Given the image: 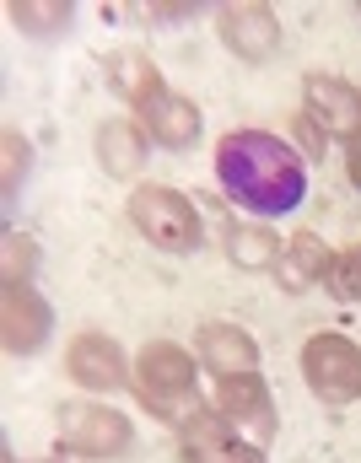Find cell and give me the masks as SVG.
Masks as SVG:
<instances>
[{"label":"cell","instance_id":"6da1fadb","mask_svg":"<svg viewBox=\"0 0 361 463\" xmlns=\"http://www.w3.org/2000/svg\"><path fill=\"white\" fill-rule=\"evenodd\" d=\"M216 178H222V189L238 205L259 211V216H286L308 194L302 156L286 140L264 135V129H233V135H222V146H216Z\"/></svg>","mask_w":361,"mask_h":463},{"label":"cell","instance_id":"7a4b0ae2","mask_svg":"<svg viewBox=\"0 0 361 463\" xmlns=\"http://www.w3.org/2000/svg\"><path fill=\"white\" fill-rule=\"evenodd\" d=\"M135 399L157 420L189 426L205 410L200 393H195V355L184 345H173V340H151V345L140 350V361H135Z\"/></svg>","mask_w":361,"mask_h":463},{"label":"cell","instance_id":"3957f363","mask_svg":"<svg viewBox=\"0 0 361 463\" xmlns=\"http://www.w3.org/2000/svg\"><path fill=\"white\" fill-rule=\"evenodd\" d=\"M129 222L162 253H195L200 248V211H195V200L167 189V184H140L129 194Z\"/></svg>","mask_w":361,"mask_h":463},{"label":"cell","instance_id":"277c9868","mask_svg":"<svg viewBox=\"0 0 361 463\" xmlns=\"http://www.w3.org/2000/svg\"><path fill=\"white\" fill-rule=\"evenodd\" d=\"M302 377L313 388V399L324 404H351L361 399V345L346 335H313L302 345Z\"/></svg>","mask_w":361,"mask_h":463},{"label":"cell","instance_id":"5b68a950","mask_svg":"<svg viewBox=\"0 0 361 463\" xmlns=\"http://www.w3.org/2000/svg\"><path fill=\"white\" fill-rule=\"evenodd\" d=\"M129 448V420L109 404L76 399L60 410V453L71 458H119Z\"/></svg>","mask_w":361,"mask_h":463},{"label":"cell","instance_id":"8992f818","mask_svg":"<svg viewBox=\"0 0 361 463\" xmlns=\"http://www.w3.org/2000/svg\"><path fill=\"white\" fill-rule=\"evenodd\" d=\"M216 410L233 420L242 442H253L259 453L275 442V399L264 388L259 372H238V377H216Z\"/></svg>","mask_w":361,"mask_h":463},{"label":"cell","instance_id":"52a82bcc","mask_svg":"<svg viewBox=\"0 0 361 463\" xmlns=\"http://www.w3.org/2000/svg\"><path fill=\"white\" fill-rule=\"evenodd\" d=\"M178 453L184 463H264V453L242 442L222 410H200L189 426H178Z\"/></svg>","mask_w":361,"mask_h":463},{"label":"cell","instance_id":"ba28073f","mask_svg":"<svg viewBox=\"0 0 361 463\" xmlns=\"http://www.w3.org/2000/svg\"><path fill=\"white\" fill-rule=\"evenodd\" d=\"M216 33H222V43H227L238 60H248V65H264V60L280 49V22H275V11H270V5H253V0L222 5Z\"/></svg>","mask_w":361,"mask_h":463},{"label":"cell","instance_id":"9c48e42d","mask_svg":"<svg viewBox=\"0 0 361 463\" xmlns=\"http://www.w3.org/2000/svg\"><path fill=\"white\" fill-rule=\"evenodd\" d=\"M302 103H308V118L324 129V135H340L346 146L361 135V92L340 76H308L302 81Z\"/></svg>","mask_w":361,"mask_h":463},{"label":"cell","instance_id":"30bf717a","mask_svg":"<svg viewBox=\"0 0 361 463\" xmlns=\"http://www.w3.org/2000/svg\"><path fill=\"white\" fill-rule=\"evenodd\" d=\"M0 340L11 355H33L49 340V307L33 286H5L0 297Z\"/></svg>","mask_w":361,"mask_h":463},{"label":"cell","instance_id":"8fae6325","mask_svg":"<svg viewBox=\"0 0 361 463\" xmlns=\"http://www.w3.org/2000/svg\"><path fill=\"white\" fill-rule=\"evenodd\" d=\"M65 366H71V377H76L81 388H92V393H119L124 383H129L124 355H119V345H114L109 335H76Z\"/></svg>","mask_w":361,"mask_h":463},{"label":"cell","instance_id":"7c38bea8","mask_svg":"<svg viewBox=\"0 0 361 463\" xmlns=\"http://www.w3.org/2000/svg\"><path fill=\"white\" fill-rule=\"evenodd\" d=\"M195 350H200V366L216 372V377L259 372V345H253V335L238 329V324H205L195 335Z\"/></svg>","mask_w":361,"mask_h":463},{"label":"cell","instance_id":"4fadbf2b","mask_svg":"<svg viewBox=\"0 0 361 463\" xmlns=\"http://www.w3.org/2000/svg\"><path fill=\"white\" fill-rule=\"evenodd\" d=\"M109 87L119 92L124 103H135V109H151L167 87H162V71L151 65V54H140V49H114L109 54Z\"/></svg>","mask_w":361,"mask_h":463},{"label":"cell","instance_id":"5bb4252c","mask_svg":"<svg viewBox=\"0 0 361 463\" xmlns=\"http://www.w3.org/2000/svg\"><path fill=\"white\" fill-rule=\"evenodd\" d=\"M140 129H146L157 146L184 151V146H195V135H200V109H195L189 98H178V92H162L151 109H140Z\"/></svg>","mask_w":361,"mask_h":463},{"label":"cell","instance_id":"9a60e30c","mask_svg":"<svg viewBox=\"0 0 361 463\" xmlns=\"http://www.w3.org/2000/svg\"><path fill=\"white\" fill-rule=\"evenodd\" d=\"M329 264H335V253H329L313 232H297V237L286 242V253H280L275 275H280V286H286V291H313V286H324Z\"/></svg>","mask_w":361,"mask_h":463},{"label":"cell","instance_id":"2e32d148","mask_svg":"<svg viewBox=\"0 0 361 463\" xmlns=\"http://www.w3.org/2000/svg\"><path fill=\"white\" fill-rule=\"evenodd\" d=\"M98 162L109 167V178H129L146 162V129L129 118H109L98 129Z\"/></svg>","mask_w":361,"mask_h":463},{"label":"cell","instance_id":"e0dca14e","mask_svg":"<svg viewBox=\"0 0 361 463\" xmlns=\"http://www.w3.org/2000/svg\"><path fill=\"white\" fill-rule=\"evenodd\" d=\"M280 253H286V242H280L270 227H259V222L227 227V259H233L238 269H248V275L275 269V264H280Z\"/></svg>","mask_w":361,"mask_h":463},{"label":"cell","instance_id":"ac0fdd59","mask_svg":"<svg viewBox=\"0 0 361 463\" xmlns=\"http://www.w3.org/2000/svg\"><path fill=\"white\" fill-rule=\"evenodd\" d=\"M11 22L33 38H54L71 27V0H16L11 5Z\"/></svg>","mask_w":361,"mask_h":463},{"label":"cell","instance_id":"d6986e66","mask_svg":"<svg viewBox=\"0 0 361 463\" xmlns=\"http://www.w3.org/2000/svg\"><path fill=\"white\" fill-rule=\"evenodd\" d=\"M324 286H329L340 302H356V297H361V242H356V248H346V253H335V264H329Z\"/></svg>","mask_w":361,"mask_h":463},{"label":"cell","instance_id":"ffe728a7","mask_svg":"<svg viewBox=\"0 0 361 463\" xmlns=\"http://www.w3.org/2000/svg\"><path fill=\"white\" fill-rule=\"evenodd\" d=\"M0 269H5V286H27V275H33V237L27 232H5Z\"/></svg>","mask_w":361,"mask_h":463},{"label":"cell","instance_id":"44dd1931","mask_svg":"<svg viewBox=\"0 0 361 463\" xmlns=\"http://www.w3.org/2000/svg\"><path fill=\"white\" fill-rule=\"evenodd\" d=\"M0 156H5V162H0V194L11 200L16 184H22V173H27V140H22L16 129H5V135H0Z\"/></svg>","mask_w":361,"mask_h":463},{"label":"cell","instance_id":"7402d4cb","mask_svg":"<svg viewBox=\"0 0 361 463\" xmlns=\"http://www.w3.org/2000/svg\"><path fill=\"white\" fill-rule=\"evenodd\" d=\"M140 11H146L151 22H178V16H189L195 5H140Z\"/></svg>","mask_w":361,"mask_h":463},{"label":"cell","instance_id":"603a6c76","mask_svg":"<svg viewBox=\"0 0 361 463\" xmlns=\"http://www.w3.org/2000/svg\"><path fill=\"white\" fill-rule=\"evenodd\" d=\"M346 173H351V184L361 189V135L351 140V146H346Z\"/></svg>","mask_w":361,"mask_h":463},{"label":"cell","instance_id":"cb8c5ba5","mask_svg":"<svg viewBox=\"0 0 361 463\" xmlns=\"http://www.w3.org/2000/svg\"><path fill=\"white\" fill-rule=\"evenodd\" d=\"M5 463H16V458H5Z\"/></svg>","mask_w":361,"mask_h":463}]
</instances>
